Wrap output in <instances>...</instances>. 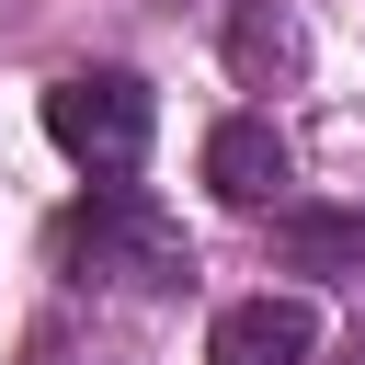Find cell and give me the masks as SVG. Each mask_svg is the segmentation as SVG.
Returning a JSON list of instances; mask_svg holds the SVG:
<instances>
[{"label":"cell","mask_w":365,"mask_h":365,"mask_svg":"<svg viewBox=\"0 0 365 365\" xmlns=\"http://www.w3.org/2000/svg\"><path fill=\"white\" fill-rule=\"evenodd\" d=\"M148 125H160V103H148L137 68H68V80L46 91V137H57L91 182H125V171L148 160Z\"/></svg>","instance_id":"2"},{"label":"cell","mask_w":365,"mask_h":365,"mask_svg":"<svg viewBox=\"0 0 365 365\" xmlns=\"http://www.w3.org/2000/svg\"><path fill=\"white\" fill-rule=\"evenodd\" d=\"M240 68H251V80H285V68H297V23L240 11Z\"/></svg>","instance_id":"6"},{"label":"cell","mask_w":365,"mask_h":365,"mask_svg":"<svg viewBox=\"0 0 365 365\" xmlns=\"http://www.w3.org/2000/svg\"><path fill=\"white\" fill-rule=\"evenodd\" d=\"M57 262H68L80 285H182V274H194L182 228H171L148 194H125V182H103L91 205L57 217Z\"/></svg>","instance_id":"1"},{"label":"cell","mask_w":365,"mask_h":365,"mask_svg":"<svg viewBox=\"0 0 365 365\" xmlns=\"http://www.w3.org/2000/svg\"><path fill=\"white\" fill-rule=\"evenodd\" d=\"M308 354H319L308 297H240V308H217V342H205V365H308Z\"/></svg>","instance_id":"3"},{"label":"cell","mask_w":365,"mask_h":365,"mask_svg":"<svg viewBox=\"0 0 365 365\" xmlns=\"http://www.w3.org/2000/svg\"><path fill=\"white\" fill-rule=\"evenodd\" d=\"M205 182H217V205H274L285 194V137L262 125V114H217L205 125Z\"/></svg>","instance_id":"4"},{"label":"cell","mask_w":365,"mask_h":365,"mask_svg":"<svg viewBox=\"0 0 365 365\" xmlns=\"http://www.w3.org/2000/svg\"><path fill=\"white\" fill-rule=\"evenodd\" d=\"M331 365H365V342H342V354H331Z\"/></svg>","instance_id":"7"},{"label":"cell","mask_w":365,"mask_h":365,"mask_svg":"<svg viewBox=\"0 0 365 365\" xmlns=\"http://www.w3.org/2000/svg\"><path fill=\"white\" fill-rule=\"evenodd\" d=\"M274 262L319 285H365V205H297L274 217Z\"/></svg>","instance_id":"5"}]
</instances>
